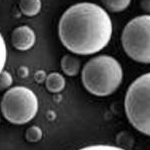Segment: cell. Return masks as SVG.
Masks as SVG:
<instances>
[{
	"label": "cell",
	"instance_id": "1",
	"mask_svg": "<svg viewBox=\"0 0 150 150\" xmlns=\"http://www.w3.org/2000/svg\"><path fill=\"white\" fill-rule=\"evenodd\" d=\"M112 21L103 7L80 2L67 8L60 17L58 35L63 46L78 55L95 54L107 46Z\"/></svg>",
	"mask_w": 150,
	"mask_h": 150
},
{
	"label": "cell",
	"instance_id": "2",
	"mask_svg": "<svg viewBox=\"0 0 150 150\" xmlns=\"http://www.w3.org/2000/svg\"><path fill=\"white\" fill-rule=\"evenodd\" d=\"M81 78L88 92L96 96H108L120 86L123 70L114 57L98 55L86 62Z\"/></svg>",
	"mask_w": 150,
	"mask_h": 150
},
{
	"label": "cell",
	"instance_id": "3",
	"mask_svg": "<svg viewBox=\"0 0 150 150\" xmlns=\"http://www.w3.org/2000/svg\"><path fill=\"white\" fill-rule=\"evenodd\" d=\"M124 106L130 123L138 131L150 136V72L132 82Z\"/></svg>",
	"mask_w": 150,
	"mask_h": 150
},
{
	"label": "cell",
	"instance_id": "4",
	"mask_svg": "<svg viewBox=\"0 0 150 150\" xmlns=\"http://www.w3.org/2000/svg\"><path fill=\"white\" fill-rule=\"evenodd\" d=\"M4 118L12 124H26L35 117L38 111V99L31 89L14 86L4 93L0 103Z\"/></svg>",
	"mask_w": 150,
	"mask_h": 150
},
{
	"label": "cell",
	"instance_id": "5",
	"mask_svg": "<svg viewBox=\"0 0 150 150\" xmlns=\"http://www.w3.org/2000/svg\"><path fill=\"white\" fill-rule=\"evenodd\" d=\"M123 50L132 60L150 63V15L131 19L121 34Z\"/></svg>",
	"mask_w": 150,
	"mask_h": 150
},
{
	"label": "cell",
	"instance_id": "6",
	"mask_svg": "<svg viewBox=\"0 0 150 150\" xmlns=\"http://www.w3.org/2000/svg\"><path fill=\"white\" fill-rule=\"evenodd\" d=\"M36 35L34 31L27 25L16 27L11 34V42L14 48L20 51H26L35 44Z\"/></svg>",
	"mask_w": 150,
	"mask_h": 150
},
{
	"label": "cell",
	"instance_id": "7",
	"mask_svg": "<svg viewBox=\"0 0 150 150\" xmlns=\"http://www.w3.org/2000/svg\"><path fill=\"white\" fill-rule=\"evenodd\" d=\"M65 78L58 72H52L45 78V85L48 91L51 93H58L65 87Z\"/></svg>",
	"mask_w": 150,
	"mask_h": 150
},
{
	"label": "cell",
	"instance_id": "8",
	"mask_svg": "<svg viewBox=\"0 0 150 150\" xmlns=\"http://www.w3.org/2000/svg\"><path fill=\"white\" fill-rule=\"evenodd\" d=\"M62 71L68 76H75L80 69V61L72 55H64L61 59Z\"/></svg>",
	"mask_w": 150,
	"mask_h": 150
},
{
	"label": "cell",
	"instance_id": "9",
	"mask_svg": "<svg viewBox=\"0 0 150 150\" xmlns=\"http://www.w3.org/2000/svg\"><path fill=\"white\" fill-rule=\"evenodd\" d=\"M19 6L24 15L33 17L40 12L42 3H41V0H20Z\"/></svg>",
	"mask_w": 150,
	"mask_h": 150
},
{
	"label": "cell",
	"instance_id": "10",
	"mask_svg": "<svg viewBox=\"0 0 150 150\" xmlns=\"http://www.w3.org/2000/svg\"><path fill=\"white\" fill-rule=\"evenodd\" d=\"M101 1L107 11L118 13L125 10L129 6L131 0H101Z\"/></svg>",
	"mask_w": 150,
	"mask_h": 150
},
{
	"label": "cell",
	"instance_id": "11",
	"mask_svg": "<svg viewBox=\"0 0 150 150\" xmlns=\"http://www.w3.org/2000/svg\"><path fill=\"white\" fill-rule=\"evenodd\" d=\"M42 137V131L40 128L32 126L28 128V130L26 131V139L29 142H38Z\"/></svg>",
	"mask_w": 150,
	"mask_h": 150
},
{
	"label": "cell",
	"instance_id": "12",
	"mask_svg": "<svg viewBox=\"0 0 150 150\" xmlns=\"http://www.w3.org/2000/svg\"><path fill=\"white\" fill-rule=\"evenodd\" d=\"M13 83V79H12L11 74L8 71H3L0 73V91L6 90Z\"/></svg>",
	"mask_w": 150,
	"mask_h": 150
},
{
	"label": "cell",
	"instance_id": "13",
	"mask_svg": "<svg viewBox=\"0 0 150 150\" xmlns=\"http://www.w3.org/2000/svg\"><path fill=\"white\" fill-rule=\"evenodd\" d=\"M7 60V48L3 36L0 33V73L3 71Z\"/></svg>",
	"mask_w": 150,
	"mask_h": 150
},
{
	"label": "cell",
	"instance_id": "14",
	"mask_svg": "<svg viewBox=\"0 0 150 150\" xmlns=\"http://www.w3.org/2000/svg\"><path fill=\"white\" fill-rule=\"evenodd\" d=\"M78 150H125L123 148L117 146H113V145H104V144H98V145H90V146L83 147Z\"/></svg>",
	"mask_w": 150,
	"mask_h": 150
},
{
	"label": "cell",
	"instance_id": "15",
	"mask_svg": "<svg viewBox=\"0 0 150 150\" xmlns=\"http://www.w3.org/2000/svg\"><path fill=\"white\" fill-rule=\"evenodd\" d=\"M141 8L150 15V0H141Z\"/></svg>",
	"mask_w": 150,
	"mask_h": 150
}]
</instances>
